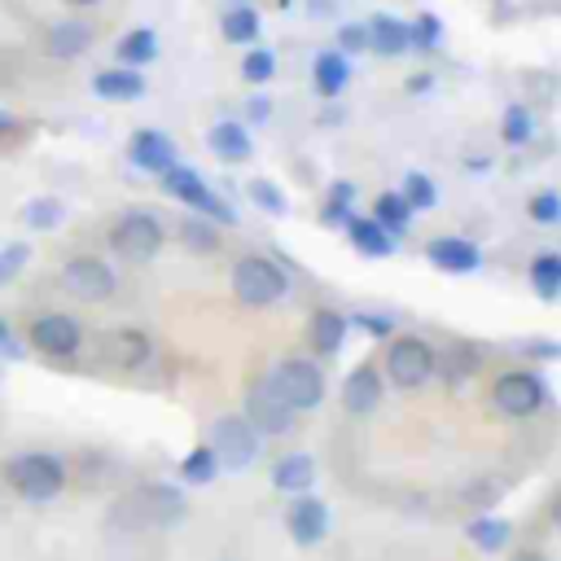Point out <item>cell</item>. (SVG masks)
Masks as SVG:
<instances>
[{
	"mask_svg": "<svg viewBox=\"0 0 561 561\" xmlns=\"http://www.w3.org/2000/svg\"><path fill=\"white\" fill-rule=\"evenodd\" d=\"M206 443H210V451L219 456V469H228V473H245V469L259 460V451H263V434H259L241 412L215 416Z\"/></svg>",
	"mask_w": 561,
	"mask_h": 561,
	"instance_id": "52a82bcc",
	"label": "cell"
},
{
	"mask_svg": "<svg viewBox=\"0 0 561 561\" xmlns=\"http://www.w3.org/2000/svg\"><path fill=\"white\" fill-rule=\"evenodd\" d=\"M219 473H224V469H219V456L210 451V443H197V447L184 451V460H180V478H184L188 486H210Z\"/></svg>",
	"mask_w": 561,
	"mask_h": 561,
	"instance_id": "d6a6232c",
	"label": "cell"
},
{
	"mask_svg": "<svg viewBox=\"0 0 561 561\" xmlns=\"http://www.w3.org/2000/svg\"><path fill=\"white\" fill-rule=\"evenodd\" d=\"M311 83H316V92L320 96H342L346 92V83H351V57L333 44V48H320L316 53V61H311Z\"/></svg>",
	"mask_w": 561,
	"mask_h": 561,
	"instance_id": "44dd1931",
	"label": "cell"
},
{
	"mask_svg": "<svg viewBox=\"0 0 561 561\" xmlns=\"http://www.w3.org/2000/svg\"><path fill=\"white\" fill-rule=\"evenodd\" d=\"M259 13H254V4H228L224 9V18H219V31H224V39L228 44H254L259 39Z\"/></svg>",
	"mask_w": 561,
	"mask_h": 561,
	"instance_id": "f546056e",
	"label": "cell"
},
{
	"mask_svg": "<svg viewBox=\"0 0 561 561\" xmlns=\"http://www.w3.org/2000/svg\"><path fill=\"white\" fill-rule=\"evenodd\" d=\"M219 561H237V557H219Z\"/></svg>",
	"mask_w": 561,
	"mask_h": 561,
	"instance_id": "816d5d0a",
	"label": "cell"
},
{
	"mask_svg": "<svg viewBox=\"0 0 561 561\" xmlns=\"http://www.w3.org/2000/svg\"><path fill=\"white\" fill-rule=\"evenodd\" d=\"M337 48L351 57V53H364L368 48V26L364 22H346L342 31H337Z\"/></svg>",
	"mask_w": 561,
	"mask_h": 561,
	"instance_id": "7bdbcfd3",
	"label": "cell"
},
{
	"mask_svg": "<svg viewBox=\"0 0 561 561\" xmlns=\"http://www.w3.org/2000/svg\"><path fill=\"white\" fill-rule=\"evenodd\" d=\"M412 206H408V197L399 193V188H386V193H377V202H373V219L386 228V232H394V237H403L408 228H412Z\"/></svg>",
	"mask_w": 561,
	"mask_h": 561,
	"instance_id": "f1b7e54d",
	"label": "cell"
},
{
	"mask_svg": "<svg viewBox=\"0 0 561 561\" xmlns=\"http://www.w3.org/2000/svg\"><path fill=\"white\" fill-rule=\"evenodd\" d=\"M219 228H224V224H215V219L188 210L175 232H180V245H184V250H193V254H215V250H219Z\"/></svg>",
	"mask_w": 561,
	"mask_h": 561,
	"instance_id": "83f0119b",
	"label": "cell"
},
{
	"mask_svg": "<svg viewBox=\"0 0 561 561\" xmlns=\"http://www.w3.org/2000/svg\"><path fill=\"white\" fill-rule=\"evenodd\" d=\"M105 359H110L114 368H123V373H136V368H145V364L153 359V337H149L145 329L123 324V329H114V333L105 337Z\"/></svg>",
	"mask_w": 561,
	"mask_h": 561,
	"instance_id": "d6986e66",
	"label": "cell"
},
{
	"mask_svg": "<svg viewBox=\"0 0 561 561\" xmlns=\"http://www.w3.org/2000/svg\"><path fill=\"white\" fill-rule=\"evenodd\" d=\"M57 280H61V289H66L70 298H79V302H110V298L118 294V272H114V263L101 259V254H88V250L70 254V259L61 263Z\"/></svg>",
	"mask_w": 561,
	"mask_h": 561,
	"instance_id": "30bf717a",
	"label": "cell"
},
{
	"mask_svg": "<svg viewBox=\"0 0 561 561\" xmlns=\"http://www.w3.org/2000/svg\"><path fill=\"white\" fill-rule=\"evenodd\" d=\"M364 26H368V48H373L377 57H399V53H408V48H412V31H408V22H403V18L373 13Z\"/></svg>",
	"mask_w": 561,
	"mask_h": 561,
	"instance_id": "603a6c76",
	"label": "cell"
},
{
	"mask_svg": "<svg viewBox=\"0 0 561 561\" xmlns=\"http://www.w3.org/2000/svg\"><path fill=\"white\" fill-rule=\"evenodd\" d=\"M272 486L289 500V495H302L316 486V460L307 451H285L276 465H272Z\"/></svg>",
	"mask_w": 561,
	"mask_h": 561,
	"instance_id": "7402d4cb",
	"label": "cell"
},
{
	"mask_svg": "<svg viewBox=\"0 0 561 561\" xmlns=\"http://www.w3.org/2000/svg\"><path fill=\"white\" fill-rule=\"evenodd\" d=\"M399 193L408 197L412 210H430V206H438V188H434V180H430L425 171H408Z\"/></svg>",
	"mask_w": 561,
	"mask_h": 561,
	"instance_id": "d590c367",
	"label": "cell"
},
{
	"mask_svg": "<svg viewBox=\"0 0 561 561\" xmlns=\"http://www.w3.org/2000/svg\"><path fill=\"white\" fill-rule=\"evenodd\" d=\"M245 118H250V123H267V118H272V101H267V96H250V101H245Z\"/></svg>",
	"mask_w": 561,
	"mask_h": 561,
	"instance_id": "bcb514c9",
	"label": "cell"
},
{
	"mask_svg": "<svg viewBox=\"0 0 561 561\" xmlns=\"http://www.w3.org/2000/svg\"><path fill=\"white\" fill-rule=\"evenodd\" d=\"M548 522L561 530V486H557V491H552V500H548Z\"/></svg>",
	"mask_w": 561,
	"mask_h": 561,
	"instance_id": "681fc988",
	"label": "cell"
},
{
	"mask_svg": "<svg viewBox=\"0 0 561 561\" xmlns=\"http://www.w3.org/2000/svg\"><path fill=\"white\" fill-rule=\"evenodd\" d=\"M434 373H438V351L425 337H416V333H399L394 337L390 333L386 355H381L386 386H394V390H421V386L434 381Z\"/></svg>",
	"mask_w": 561,
	"mask_h": 561,
	"instance_id": "3957f363",
	"label": "cell"
},
{
	"mask_svg": "<svg viewBox=\"0 0 561 561\" xmlns=\"http://www.w3.org/2000/svg\"><path fill=\"white\" fill-rule=\"evenodd\" d=\"M245 197H250L259 210H267V215H285V210H289V197H285L280 184H272V180H250V184H245Z\"/></svg>",
	"mask_w": 561,
	"mask_h": 561,
	"instance_id": "8d00e7d4",
	"label": "cell"
},
{
	"mask_svg": "<svg viewBox=\"0 0 561 561\" xmlns=\"http://www.w3.org/2000/svg\"><path fill=\"white\" fill-rule=\"evenodd\" d=\"M438 373H443V381L456 390V386H465V377H473L478 373V351L473 346H451V351H438Z\"/></svg>",
	"mask_w": 561,
	"mask_h": 561,
	"instance_id": "836d02e7",
	"label": "cell"
},
{
	"mask_svg": "<svg viewBox=\"0 0 561 561\" xmlns=\"http://www.w3.org/2000/svg\"><path fill=\"white\" fill-rule=\"evenodd\" d=\"M61 4H66V9H96L101 0H61Z\"/></svg>",
	"mask_w": 561,
	"mask_h": 561,
	"instance_id": "f907efd6",
	"label": "cell"
},
{
	"mask_svg": "<svg viewBox=\"0 0 561 561\" xmlns=\"http://www.w3.org/2000/svg\"><path fill=\"white\" fill-rule=\"evenodd\" d=\"M92 92L101 101H136L145 96V75L136 66H114V70H96L92 75Z\"/></svg>",
	"mask_w": 561,
	"mask_h": 561,
	"instance_id": "cb8c5ba5",
	"label": "cell"
},
{
	"mask_svg": "<svg viewBox=\"0 0 561 561\" xmlns=\"http://www.w3.org/2000/svg\"><path fill=\"white\" fill-rule=\"evenodd\" d=\"M26 131V123L18 118V114H9V110H0V149H9V145H18V136Z\"/></svg>",
	"mask_w": 561,
	"mask_h": 561,
	"instance_id": "f6af8a7d",
	"label": "cell"
},
{
	"mask_svg": "<svg viewBox=\"0 0 561 561\" xmlns=\"http://www.w3.org/2000/svg\"><path fill=\"white\" fill-rule=\"evenodd\" d=\"M346 197H351V184H342L337 197H329V206H324V215H320L329 228H346V224H351V206H346Z\"/></svg>",
	"mask_w": 561,
	"mask_h": 561,
	"instance_id": "b9f144b4",
	"label": "cell"
},
{
	"mask_svg": "<svg viewBox=\"0 0 561 561\" xmlns=\"http://www.w3.org/2000/svg\"><path fill=\"white\" fill-rule=\"evenodd\" d=\"M469 543L482 548V552H504L513 543V522L508 517H495V513H478L469 526H465Z\"/></svg>",
	"mask_w": 561,
	"mask_h": 561,
	"instance_id": "4316f807",
	"label": "cell"
},
{
	"mask_svg": "<svg viewBox=\"0 0 561 561\" xmlns=\"http://www.w3.org/2000/svg\"><path fill=\"white\" fill-rule=\"evenodd\" d=\"M39 48L53 57V61H75L92 48V26L83 18H61V22H48L44 35H39Z\"/></svg>",
	"mask_w": 561,
	"mask_h": 561,
	"instance_id": "e0dca14e",
	"label": "cell"
},
{
	"mask_svg": "<svg viewBox=\"0 0 561 561\" xmlns=\"http://www.w3.org/2000/svg\"><path fill=\"white\" fill-rule=\"evenodd\" d=\"M526 215H530V224H543V228L561 224V193H557V188H539V193H530Z\"/></svg>",
	"mask_w": 561,
	"mask_h": 561,
	"instance_id": "74e56055",
	"label": "cell"
},
{
	"mask_svg": "<svg viewBox=\"0 0 561 561\" xmlns=\"http://www.w3.org/2000/svg\"><path fill=\"white\" fill-rule=\"evenodd\" d=\"M22 224H26L31 232H53V228L66 224V202L53 197V193H39V197H31V202L22 206Z\"/></svg>",
	"mask_w": 561,
	"mask_h": 561,
	"instance_id": "4dcf8cb0",
	"label": "cell"
},
{
	"mask_svg": "<svg viewBox=\"0 0 561 561\" xmlns=\"http://www.w3.org/2000/svg\"><path fill=\"white\" fill-rule=\"evenodd\" d=\"M381 394H386V377H381V368H377L373 359L355 364V368L346 373V381H342V408H346L351 416H368V412H377Z\"/></svg>",
	"mask_w": 561,
	"mask_h": 561,
	"instance_id": "9a60e30c",
	"label": "cell"
},
{
	"mask_svg": "<svg viewBox=\"0 0 561 561\" xmlns=\"http://www.w3.org/2000/svg\"><path fill=\"white\" fill-rule=\"evenodd\" d=\"M543 403H548V377L535 368H508L491 381V408L508 421H526L543 412Z\"/></svg>",
	"mask_w": 561,
	"mask_h": 561,
	"instance_id": "8992f818",
	"label": "cell"
},
{
	"mask_svg": "<svg viewBox=\"0 0 561 561\" xmlns=\"http://www.w3.org/2000/svg\"><path fill=\"white\" fill-rule=\"evenodd\" d=\"M0 355H4V359H18V355H22V342L9 333V324H4V320H0Z\"/></svg>",
	"mask_w": 561,
	"mask_h": 561,
	"instance_id": "7dc6e473",
	"label": "cell"
},
{
	"mask_svg": "<svg viewBox=\"0 0 561 561\" xmlns=\"http://www.w3.org/2000/svg\"><path fill=\"white\" fill-rule=\"evenodd\" d=\"M105 245H110L123 263H153L158 250L167 245V228H162V219H158L153 210L131 206V210L114 215V224H110V232H105Z\"/></svg>",
	"mask_w": 561,
	"mask_h": 561,
	"instance_id": "277c9868",
	"label": "cell"
},
{
	"mask_svg": "<svg viewBox=\"0 0 561 561\" xmlns=\"http://www.w3.org/2000/svg\"><path fill=\"white\" fill-rule=\"evenodd\" d=\"M188 517V500L175 482H140L131 491H123L110 508H105V526L136 535V530H171Z\"/></svg>",
	"mask_w": 561,
	"mask_h": 561,
	"instance_id": "6da1fadb",
	"label": "cell"
},
{
	"mask_svg": "<svg viewBox=\"0 0 561 561\" xmlns=\"http://www.w3.org/2000/svg\"><path fill=\"white\" fill-rule=\"evenodd\" d=\"M127 162H131L136 171H145V175H162L167 167L180 162V153H175V140H171L167 131H158V127H136L131 140H127Z\"/></svg>",
	"mask_w": 561,
	"mask_h": 561,
	"instance_id": "5bb4252c",
	"label": "cell"
},
{
	"mask_svg": "<svg viewBox=\"0 0 561 561\" xmlns=\"http://www.w3.org/2000/svg\"><path fill=\"white\" fill-rule=\"evenodd\" d=\"M267 377H272V386L289 399L294 412H311V408L324 403L329 381H324V368H320L316 355H285V359H276V368H272Z\"/></svg>",
	"mask_w": 561,
	"mask_h": 561,
	"instance_id": "9c48e42d",
	"label": "cell"
},
{
	"mask_svg": "<svg viewBox=\"0 0 561 561\" xmlns=\"http://www.w3.org/2000/svg\"><path fill=\"white\" fill-rule=\"evenodd\" d=\"M355 324H359L364 333H373V337H390V333H394V320H390V316H377V311H359Z\"/></svg>",
	"mask_w": 561,
	"mask_h": 561,
	"instance_id": "ee69618b",
	"label": "cell"
},
{
	"mask_svg": "<svg viewBox=\"0 0 561 561\" xmlns=\"http://www.w3.org/2000/svg\"><path fill=\"white\" fill-rule=\"evenodd\" d=\"M346 237H351V245H355L364 259H390V254H394V232H386L373 215H351Z\"/></svg>",
	"mask_w": 561,
	"mask_h": 561,
	"instance_id": "d4e9b609",
	"label": "cell"
},
{
	"mask_svg": "<svg viewBox=\"0 0 561 561\" xmlns=\"http://www.w3.org/2000/svg\"><path fill=\"white\" fill-rule=\"evenodd\" d=\"M329 530H333V513H329V504H324L320 495H311V491L289 495V504H285V535H289L298 548L324 543Z\"/></svg>",
	"mask_w": 561,
	"mask_h": 561,
	"instance_id": "4fadbf2b",
	"label": "cell"
},
{
	"mask_svg": "<svg viewBox=\"0 0 561 561\" xmlns=\"http://www.w3.org/2000/svg\"><path fill=\"white\" fill-rule=\"evenodd\" d=\"M500 136H504V145H513V149L530 145V136H535L530 110H526V105H508V110L500 114Z\"/></svg>",
	"mask_w": 561,
	"mask_h": 561,
	"instance_id": "e575fe53",
	"label": "cell"
},
{
	"mask_svg": "<svg viewBox=\"0 0 561 561\" xmlns=\"http://www.w3.org/2000/svg\"><path fill=\"white\" fill-rule=\"evenodd\" d=\"M425 259L447 276H469V272L482 267V245L469 241V237H434L425 245Z\"/></svg>",
	"mask_w": 561,
	"mask_h": 561,
	"instance_id": "ac0fdd59",
	"label": "cell"
},
{
	"mask_svg": "<svg viewBox=\"0 0 561 561\" xmlns=\"http://www.w3.org/2000/svg\"><path fill=\"white\" fill-rule=\"evenodd\" d=\"M272 75H276V53L272 48H250L241 57V79L245 83H267Z\"/></svg>",
	"mask_w": 561,
	"mask_h": 561,
	"instance_id": "f35d334b",
	"label": "cell"
},
{
	"mask_svg": "<svg viewBox=\"0 0 561 561\" xmlns=\"http://www.w3.org/2000/svg\"><path fill=\"white\" fill-rule=\"evenodd\" d=\"M346 333H351V316L337 307H316L307 320V346L316 359H333L346 346Z\"/></svg>",
	"mask_w": 561,
	"mask_h": 561,
	"instance_id": "2e32d148",
	"label": "cell"
},
{
	"mask_svg": "<svg viewBox=\"0 0 561 561\" xmlns=\"http://www.w3.org/2000/svg\"><path fill=\"white\" fill-rule=\"evenodd\" d=\"M162 188L184 206V210H197V215H206V219H215V224H237V210H232V202L228 197H219L206 180H202V171H193V167H184V162H175V167H167L162 175Z\"/></svg>",
	"mask_w": 561,
	"mask_h": 561,
	"instance_id": "ba28073f",
	"label": "cell"
},
{
	"mask_svg": "<svg viewBox=\"0 0 561 561\" xmlns=\"http://www.w3.org/2000/svg\"><path fill=\"white\" fill-rule=\"evenodd\" d=\"M241 416L263 434V438H285L289 430H294V408H289V399L272 386V377H259V381H250V390H245V408H241Z\"/></svg>",
	"mask_w": 561,
	"mask_h": 561,
	"instance_id": "7c38bea8",
	"label": "cell"
},
{
	"mask_svg": "<svg viewBox=\"0 0 561 561\" xmlns=\"http://www.w3.org/2000/svg\"><path fill=\"white\" fill-rule=\"evenodd\" d=\"M232 294L241 307H272L289 294V272L267 254H241L232 263Z\"/></svg>",
	"mask_w": 561,
	"mask_h": 561,
	"instance_id": "5b68a950",
	"label": "cell"
},
{
	"mask_svg": "<svg viewBox=\"0 0 561 561\" xmlns=\"http://www.w3.org/2000/svg\"><path fill=\"white\" fill-rule=\"evenodd\" d=\"M526 280H530V294L543 298V302H557L561 298V254L557 250H539L526 267Z\"/></svg>",
	"mask_w": 561,
	"mask_h": 561,
	"instance_id": "484cf974",
	"label": "cell"
},
{
	"mask_svg": "<svg viewBox=\"0 0 561 561\" xmlns=\"http://www.w3.org/2000/svg\"><path fill=\"white\" fill-rule=\"evenodd\" d=\"M4 482L26 504H53L66 491V460L48 447H26L4 460Z\"/></svg>",
	"mask_w": 561,
	"mask_h": 561,
	"instance_id": "7a4b0ae2",
	"label": "cell"
},
{
	"mask_svg": "<svg viewBox=\"0 0 561 561\" xmlns=\"http://www.w3.org/2000/svg\"><path fill=\"white\" fill-rule=\"evenodd\" d=\"M31 263V245L26 241H4L0 245V285L18 280V272Z\"/></svg>",
	"mask_w": 561,
	"mask_h": 561,
	"instance_id": "ab89813d",
	"label": "cell"
},
{
	"mask_svg": "<svg viewBox=\"0 0 561 561\" xmlns=\"http://www.w3.org/2000/svg\"><path fill=\"white\" fill-rule=\"evenodd\" d=\"M508 561H552V557H548L543 548H513Z\"/></svg>",
	"mask_w": 561,
	"mask_h": 561,
	"instance_id": "c3c4849f",
	"label": "cell"
},
{
	"mask_svg": "<svg viewBox=\"0 0 561 561\" xmlns=\"http://www.w3.org/2000/svg\"><path fill=\"white\" fill-rule=\"evenodd\" d=\"M114 53H118V61L123 66H149L153 57H158V31H149V26H136V31H127L118 44H114Z\"/></svg>",
	"mask_w": 561,
	"mask_h": 561,
	"instance_id": "1f68e13d",
	"label": "cell"
},
{
	"mask_svg": "<svg viewBox=\"0 0 561 561\" xmlns=\"http://www.w3.org/2000/svg\"><path fill=\"white\" fill-rule=\"evenodd\" d=\"M206 149H210L224 167H237V162H245V158L254 153V140H250L245 123H237V118H219V123L206 131Z\"/></svg>",
	"mask_w": 561,
	"mask_h": 561,
	"instance_id": "ffe728a7",
	"label": "cell"
},
{
	"mask_svg": "<svg viewBox=\"0 0 561 561\" xmlns=\"http://www.w3.org/2000/svg\"><path fill=\"white\" fill-rule=\"evenodd\" d=\"M26 342H31L35 355L66 364V359H75L83 351V324L70 311H39L26 324Z\"/></svg>",
	"mask_w": 561,
	"mask_h": 561,
	"instance_id": "8fae6325",
	"label": "cell"
},
{
	"mask_svg": "<svg viewBox=\"0 0 561 561\" xmlns=\"http://www.w3.org/2000/svg\"><path fill=\"white\" fill-rule=\"evenodd\" d=\"M408 31H412V48H421V53H430V48L443 44V22L434 13H421L416 22H408Z\"/></svg>",
	"mask_w": 561,
	"mask_h": 561,
	"instance_id": "60d3db41",
	"label": "cell"
}]
</instances>
